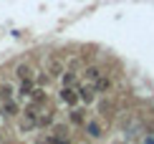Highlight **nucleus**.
<instances>
[{
    "label": "nucleus",
    "instance_id": "9d476101",
    "mask_svg": "<svg viewBox=\"0 0 154 144\" xmlns=\"http://www.w3.org/2000/svg\"><path fill=\"white\" fill-rule=\"evenodd\" d=\"M15 76L20 78V81H25V78H35V71H33V66H28V63H20V66L15 68Z\"/></svg>",
    "mask_w": 154,
    "mask_h": 144
},
{
    "label": "nucleus",
    "instance_id": "f257e3e1",
    "mask_svg": "<svg viewBox=\"0 0 154 144\" xmlns=\"http://www.w3.org/2000/svg\"><path fill=\"white\" fill-rule=\"evenodd\" d=\"M66 71V61L58 56V53H51L46 58V74L53 76V78H61V74Z\"/></svg>",
    "mask_w": 154,
    "mask_h": 144
},
{
    "label": "nucleus",
    "instance_id": "4468645a",
    "mask_svg": "<svg viewBox=\"0 0 154 144\" xmlns=\"http://www.w3.org/2000/svg\"><path fill=\"white\" fill-rule=\"evenodd\" d=\"M94 86H96V91H99V94H109V89H111V78L104 74V76L99 78V81L94 83Z\"/></svg>",
    "mask_w": 154,
    "mask_h": 144
},
{
    "label": "nucleus",
    "instance_id": "dca6fc26",
    "mask_svg": "<svg viewBox=\"0 0 154 144\" xmlns=\"http://www.w3.org/2000/svg\"><path fill=\"white\" fill-rule=\"evenodd\" d=\"M114 144H126V142H121V139H116V142H114Z\"/></svg>",
    "mask_w": 154,
    "mask_h": 144
},
{
    "label": "nucleus",
    "instance_id": "423d86ee",
    "mask_svg": "<svg viewBox=\"0 0 154 144\" xmlns=\"http://www.w3.org/2000/svg\"><path fill=\"white\" fill-rule=\"evenodd\" d=\"M68 121H71V127H83V124H86V111L71 106V111H68Z\"/></svg>",
    "mask_w": 154,
    "mask_h": 144
},
{
    "label": "nucleus",
    "instance_id": "7ed1b4c3",
    "mask_svg": "<svg viewBox=\"0 0 154 144\" xmlns=\"http://www.w3.org/2000/svg\"><path fill=\"white\" fill-rule=\"evenodd\" d=\"M96 86L94 83H88V81H83V83H79V96H81V101L86 104V106H91V104L96 101Z\"/></svg>",
    "mask_w": 154,
    "mask_h": 144
},
{
    "label": "nucleus",
    "instance_id": "6e6552de",
    "mask_svg": "<svg viewBox=\"0 0 154 144\" xmlns=\"http://www.w3.org/2000/svg\"><path fill=\"white\" fill-rule=\"evenodd\" d=\"M61 86H79V74H76V68H66L61 74Z\"/></svg>",
    "mask_w": 154,
    "mask_h": 144
},
{
    "label": "nucleus",
    "instance_id": "0eeeda50",
    "mask_svg": "<svg viewBox=\"0 0 154 144\" xmlns=\"http://www.w3.org/2000/svg\"><path fill=\"white\" fill-rule=\"evenodd\" d=\"M81 76H83V81H88V83H96L101 76H104V71H101L99 66H86Z\"/></svg>",
    "mask_w": 154,
    "mask_h": 144
},
{
    "label": "nucleus",
    "instance_id": "39448f33",
    "mask_svg": "<svg viewBox=\"0 0 154 144\" xmlns=\"http://www.w3.org/2000/svg\"><path fill=\"white\" fill-rule=\"evenodd\" d=\"M33 89H35V78H25V81H20V86H18V101H25Z\"/></svg>",
    "mask_w": 154,
    "mask_h": 144
},
{
    "label": "nucleus",
    "instance_id": "ddd939ff",
    "mask_svg": "<svg viewBox=\"0 0 154 144\" xmlns=\"http://www.w3.org/2000/svg\"><path fill=\"white\" fill-rule=\"evenodd\" d=\"M3 114H8V116H18V114H20V106H18V101H15V99L3 101Z\"/></svg>",
    "mask_w": 154,
    "mask_h": 144
},
{
    "label": "nucleus",
    "instance_id": "f8f14e48",
    "mask_svg": "<svg viewBox=\"0 0 154 144\" xmlns=\"http://www.w3.org/2000/svg\"><path fill=\"white\" fill-rule=\"evenodd\" d=\"M46 144H71V136H68V134H58V132H51L46 136Z\"/></svg>",
    "mask_w": 154,
    "mask_h": 144
},
{
    "label": "nucleus",
    "instance_id": "f3484780",
    "mask_svg": "<svg viewBox=\"0 0 154 144\" xmlns=\"http://www.w3.org/2000/svg\"><path fill=\"white\" fill-rule=\"evenodd\" d=\"M0 142H3V134H0Z\"/></svg>",
    "mask_w": 154,
    "mask_h": 144
},
{
    "label": "nucleus",
    "instance_id": "a211bd4d",
    "mask_svg": "<svg viewBox=\"0 0 154 144\" xmlns=\"http://www.w3.org/2000/svg\"><path fill=\"white\" fill-rule=\"evenodd\" d=\"M0 116H3V111H0Z\"/></svg>",
    "mask_w": 154,
    "mask_h": 144
},
{
    "label": "nucleus",
    "instance_id": "f03ea898",
    "mask_svg": "<svg viewBox=\"0 0 154 144\" xmlns=\"http://www.w3.org/2000/svg\"><path fill=\"white\" fill-rule=\"evenodd\" d=\"M58 101L66 104V106H76V104L81 101L79 86H61V91H58Z\"/></svg>",
    "mask_w": 154,
    "mask_h": 144
},
{
    "label": "nucleus",
    "instance_id": "20e7f679",
    "mask_svg": "<svg viewBox=\"0 0 154 144\" xmlns=\"http://www.w3.org/2000/svg\"><path fill=\"white\" fill-rule=\"evenodd\" d=\"M83 129H86V134L91 136V139H101V136H104V129H101V121H96V119H88L86 124H83Z\"/></svg>",
    "mask_w": 154,
    "mask_h": 144
},
{
    "label": "nucleus",
    "instance_id": "2eb2a0df",
    "mask_svg": "<svg viewBox=\"0 0 154 144\" xmlns=\"http://www.w3.org/2000/svg\"><path fill=\"white\" fill-rule=\"evenodd\" d=\"M28 99L33 101V104H43V101H46V89H41V86H35L33 91H30V96H28Z\"/></svg>",
    "mask_w": 154,
    "mask_h": 144
},
{
    "label": "nucleus",
    "instance_id": "1a4fd4ad",
    "mask_svg": "<svg viewBox=\"0 0 154 144\" xmlns=\"http://www.w3.org/2000/svg\"><path fill=\"white\" fill-rule=\"evenodd\" d=\"M56 121V111H38V127H53Z\"/></svg>",
    "mask_w": 154,
    "mask_h": 144
},
{
    "label": "nucleus",
    "instance_id": "9b49d317",
    "mask_svg": "<svg viewBox=\"0 0 154 144\" xmlns=\"http://www.w3.org/2000/svg\"><path fill=\"white\" fill-rule=\"evenodd\" d=\"M15 89H13V83L10 81H5V83H0V101H8V99H15Z\"/></svg>",
    "mask_w": 154,
    "mask_h": 144
}]
</instances>
